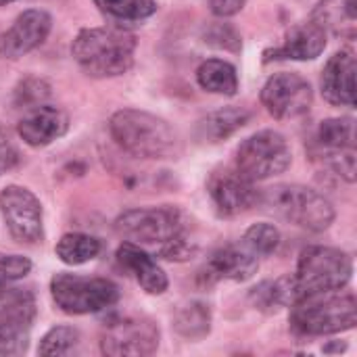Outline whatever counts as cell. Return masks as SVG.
Returning a JSON list of instances; mask_svg holds the SVG:
<instances>
[{
	"label": "cell",
	"instance_id": "obj_33",
	"mask_svg": "<svg viewBox=\"0 0 357 357\" xmlns=\"http://www.w3.org/2000/svg\"><path fill=\"white\" fill-rule=\"evenodd\" d=\"M13 2H19V0H0V6H6V4H13Z\"/></svg>",
	"mask_w": 357,
	"mask_h": 357
},
{
	"label": "cell",
	"instance_id": "obj_8",
	"mask_svg": "<svg viewBox=\"0 0 357 357\" xmlns=\"http://www.w3.org/2000/svg\"><path fill=\"white\" fill-rule=\"evenodd\" d=\"M291 146L287 138L274 130L249 136L236 151V169L251 182L278 176L291 165Z\"/></svg>",
	"mask_w": 357,
	"mask_h": 357
},
{
	"label": "cell",
	"instance_id": "obj_26",
	"mask_svg": "<svg viewBox=\"0 0 357 357\" xmlns=\"http://www.w3.org/2000/svg\"><path fill=\"white\" fill-rule=\"evenodd\" d=\"M98 10L119 23H136L157 10L155 0H92Z\"/></svg>",
	"mask_w": 357,
	"mask_h": 357
},
{
	"label": "cell",
	"instance_id": "obj_10",
	"mask_svg": "<svg viewBox=\"0 0 357 357\" xmlns=\"http://www.w3.org/2000/svg\"><path fill=\"white\" fill-rule=\"evenodd\" d=\"M316 149L326 165L345 182H356V121L351 117L326 119L316 132Z\"/></svg>",
	"mask_w": 357,
	"mask_h": 357
},
{
	"label": "cell",
	"instance_id": "obj_18",
	"mask_svg": "<svg viewBox=\"0 0 357 357\" xmlns=\"http://www.w3.org/2000/svg\"><path fill=\"white\" fill-rule=\"evenodd\" d=\"M117 261L126 272H130L136 278V282L149 295H163L167 291V274L136 243H121L117 249Z\"/></svg>",
	"mask_w": 357,
	"mask_h": 357
},
{
	"label": "cell",
	"instance_id": "obj_28",
	"mask_svg": "<svg viewBox=\"0 0 357 357\" xmlns=\"http://www.w3.org/2000/svg\"><path fill=\"white\" fill-rule=\"evenodd\" d=\"M243 243L261 259V257H268L272 255L278 245H280V232L276 226L268 224V222H261V224H253L245 236H243Z\"/></svg>",
	"mask_w": 357,
	"mask_h": 357
},
{
	"label": "cell",
	"instance_id": "obj_15",
	"mask_svg": "<svg viewBox=\"0 0 357 357\" xmlns=\"http://www.w3.org/2000/svg\"><path fill=\"white\" fill-rule=\"evenodd\" d=\"M257 270H259V257L241 241L238 245H228V247L218 249L205 264L201 278L207 284L218 282V280L245 282L253 278Z\"/></svg>",
	"mask_w": 357,
	"mask_h": 357
},
{
	"label": "cell",
	"instance_id": "obj_29",
	"mask_svg": "<svg viewBox=\"0 0 357 357\" xmlns=\"http://www.w3.org/2000/svg\"><path fill=\"white\" fill-rule=\"evenodd\" d=\"M27 328L0 324V356H21L27 349Z\"/></svg>",
	"mask_w": 357,
	"mask_h": 357
},
{
	"label": "cell",
	"instance_id": "obj_14",
	"mask_svg": "<svg viewBox=\"0 0 357 357\" xmlns=\"http://www.w3.org/2000/svg\"><path fill=\"white\" fill-rule=\"evenodd\" d=\"M52 19L46 10L29 8L23 10L15 23L0 38V54L6 59H21L48 38Z\"/></svg>",
	"mask_w": 357,
	"mask_h": 357
},
{
	"label": "cell",
	"instance_id": "obj_13",
	"mask_svg": "<svg viewBox=\"0 0 357 357\" xmlns=\"http://www.w3.org/2000/svg\"><path fill=\"white\" fill-rule=\"evenodd\" d=\"M211 203L215 211L224 218H234L247 213L259 205L261 192L255 188V182L245 178L236 167L215 172L207 184Z\"/></svg>",
	"mask_w": 357,
	"mask_h": 357
},
{
	"label": "cell",
	"instance_id": "obj_5",
	"mask_svg": "<svg viewBox=\"0 0 357 357\" xmlns=\"http://www.w3.org/2000/svg\"><path fill=\"white\" fill-rule=\"evenodd\" d=\"M259 203L278 220L310 232H324L335 222L333 203L310 186L278 184L261 192Z\"/></svg>",
	"mask_w": 357,
	"mask_h": 357
},
{
	"label": "cell",
	"instance_id": "obj_16",
	"mask_svg": "<svg viewBox=\"0 0 357 357\" xmlns=\"http://www.w3.org/2000/svg\"><path fill=\"white\" fill-rule=\"evenodd\" d=\"M356 54L345 48L335 52L322 71V94L331 105L356 107Z\"/></svg>",
	"mask_w": 357,
	"mask_h": 357
},
{
	"label": "cell",
	"instance_id": "obj_31",
	"mask_svg": "<svg viewBox=\"0 0 357 357\" xmlns=\"http://www.w3.org/2000/svg\"><path fill=\"white\" fill-rule=\"evenodd\" d=\"M17 151L13 146V142L8 140V136L0 130V176L6 174L8 169H13L17 165Z\"/></svg>",
	"mask_w": 357,
	"mask_h": 357
},
{
	"label": "cell",
	"instance_id": "obj_9",
	"mask_svg": "<svg viewBox=\"0 0 357 357\" xmlns=\"http://www.w3.org/2000/svg\"><path fill=\"white\" fill-rule=\"evenodd\" d=\"M159 347V328L149 318H119L100 335V351L111 357L153 356Z\"/></svg>",
	"mask_w": 357,
	"mask_h": 357
},
{
	"label": "cell",
	"instance_id": "obj_3",
	"mask_svg": "<svg viewBox=\"0 0 357 357\" xmlns=\"http://www.w3.org/2000/svg\"><path fill=\"white\" fill-rule=\"evenodd\" d=\"M136 44V36L123 27H90L75 36L71 54L90 77H115L132 67Z\"/></svg>",
	"mask_w": 357,
	"mask_h": 357
},
{
	"label": "cell",
	"instance_id": "obj_23",
	"mask_svg": "<svg viewBox=\"0 0 357 357\" xmlns=\"http://www.w3.org/2000/svg\"><path fill=\"white\" fill-rule=\"evenodd\" d=\"M197 82L203 90L224 96H234L238 90V75L234 65L222 59H209L199 65Z\"/></svg>",
	"mask_w": 357,
	"mask_h": 357
},
{
	"label": "cell",
	"instance_id": "obj_30",
	"mask_svg": "<svg viewBox=\"0 0 357 357\" xmlns=\"http://www.w3.org/2000/svg\"><path fill=\"white\" fill-rule=\"evenodd\" d=\"M31 270V261L23 255H4L0 253V287L13 284L27 276Z\"/></svg>",
	"mask_w": 357,
	"mask_h": 357
},
{
	"label": "cell",
	"instance_id": "obj_1",
	"mask_svg": "<svg viewBox=\"0 0 357 357\" xmlns=\"http://www.w3.org/2000/svg\"><path fill=\"white\" fill-rule=\"evenodd\" d=\"M354 261L333 247H307L297 264V272L268 282V293L276 307H293L305 299L341 291L349 284Z\"/></svg>",
	"mask_w": 357,
	"mask_h": 357
},
{
	"label": "cell",
	"instance_id": "obj_17",
	"mask_svg": "<svg viewBox=\"0 0 357 357\" xmlns=\"http://www.w3.org/2000/svg\"><path fill=\"white\" fill-rule=\"evenodd\" d=\"M69 130V117L63 109L50 105H38L17 123V132L25 144L33 149L48 146Z\"/></svg>",
	"mask_w": 357,
	"mask_h": 357
},
{
	"label": "cell",
	"instance_id": "obj_4",
	"mask_svg": "<svg viewBox=\"0 0 357 357\" xmlns=\"http://www.w3.org/2000/svg\"><path fill=\"white\" fill-rule=\"evenodd\" d=\"M109 130L113 140L134 157L169 159L180 151V140L174 128L165 119L146 111L121 109L111 117Z\"/></svg>",
	"mask_w": 357,
	"mask_h": 357
},
{
	"label": "cell",
	"instance_id": "obj_27",
	"mask_svg": "<svg viewBox=\"0 0 357 357\" xmlns=\"http://www.w3.org/2000/svg\"><path fill=\"white\" fill-rule=\"evenodd\" d=\"M79 345V333L69 326H56L44 335L40 341L38 354L40 356H71L77 351Z\"/></svg>",
	"mask_w": 357,
	"mask_h": 357
},
{
	"label": "cell",
	"instance_id": "obj_21",
	"mask_svg": "<svg viewBox=\"0 0 357 357\" xmlns=\"http://www.w3.org/2000/svg\"><path fill=\"white\" fill-rule=\"evenodd\" d=\"M36 318V297L29 289L0 287V324L29 328Z\"/></svg>",
	"mask_w": 357,
	"mask_h": 357
},
{
	"label": "cell",
	"instance_id": "obj_6",
	"mask_svg": "<svg viewBox=\"0 0 357 357\" xmlns=\"http://www.w3.org/2000/svg\"><path fill=\"white\" fill-rule=\"evenodd\" d=\"M357 324V303L351 293L339 297H312L293 305L291 328L303 337H324L351 331Z\"/></svg>",
	"mask_w": 357,
	"mask_h": 357
},
{
	"label": "cell",
	"instance_id": "obj_7",
	"mask_svg": "<svg viewBox=\"0 0 357 357\" xmlns=\"http://www.w3.org/2000/svg\"><path fill=\"white\" fill-rule=\"evenodd\" d=\"M50 295L56 307L69 316L96 314L119 299V289L107 278L56 274L50 280Z\"/></svg>",
	"mask_w": 357,
	"mask_h": 357
},
{
	"label": "cell",
	"instance_id": "obj_22",
	"mask_svg": "<svg viewBox=\"0 0 357 357\" xmlns=\"http://www.w3.org/2000/svg\"><path fill=\"white\" fill-rule=\"evenodd\" d=\"M247 121H249V111L238 109V107H226L201 119L197 134L205 142H220L232 136L236 130H241Z\"/></svg>",
	"mask_w": 357,
	"mask_h": 357
},
{
	"label": "cell",
	"instance_id": "obj_25",
	"mask_svg": "<svg viewBox=\"0 0 357 357\" xmlns=\"http://www.w3.org/2000/svg\"><path fill=\"white\" fill-rule=\"evenodd\" d=\"M100 249L102 247L96 236L82 234V232L65 234L54 247L56 257L67 266H82L86 261H92L94 257H98Z\"/></svg>",
	"mask_w": 357,
	"mask_h": 357
},
{
	"label": "cell",
	"instance_id": "obj_20",
	"mask_svg": "<svg viewBox=\"0 0 357 357\" xmlns=\"http://www.w3.org/2000/svg\"><path fill=\"white\" fill-rule=\"evenodd\" d=\"M312 21L326 33L354 40L357 33L356 0H320L312 13Z\"/></svg>",
	"mask_w": 357,
	"mask_h": 357
},
{
	"label": "cell",
	"instance_id": "obj_32",
	"mask_svg": "<svg viewBox=\"0 0 357 357\" xmlns=\"http://www.w3.org/2000/svg\"><path fill=\"white\" fill-rule=\"evenodd\" d=\"M209 2H211V10L218 17H232L243 10L247 0H209Z\"/></svg>",
	"mask_w": 357,
	"mask_h": 357
},
{
	"label": "cell",
	"instance_id": "obj_19",
	"mask_svg": "<svg viewBox=\"0 0 357 357\" xmlns=\"http://www.w3.org/2000/svg\"><path fill=\"white\" fill-rule=\"evenodd\" d=\"M324 48H326V31L314 21H310L291 29V33L280 46L266 52V61H280V59L312 61L320 56Z\"/></svg>",
	"mask_w": 357,
	"mask_h": 357
},
{
	"label": "cell",
	"instance_id": "obj_11",
	"mask_svg": "<svg viewBox=\"0 0 357 357\" xmlns=\"http://www.w3.org/2000/svg\"><path fill=\"white\" fill-rule=\"evenodd\" d=\"M0 213L17 243L36 245L42 241V205L31 190L15 184L6 186L0 192Z\"/></svg>",
	"mask_w": 357,
	"mask_h": 357
},
{
	"label": "cell",
	"instance_id": "obj_24",
	"mask_svg": "<svg viewBox=\"0 0 357 357\" xmlns=\"http://www.w3.org/2000/svg\"><path fill=\"white\" fill-rule=\"evenodd\" d=\"M174 328L186 339H203L211 331V310L203 301H186L174 312Z\"/></svg>",
	"mask_w": 357,
	"mask_h": 357
},
{
	"label": "cell",
	"instance_id": "obj_2",
	"mask_svg": "<svg viewBox=\"0 0 357 357\" xmlns=\"http://www.w3.org/2000/svg\"><path fill=\"white\" fill-rule=\"evenodd\" d=\"M115 230L138 245H155L169 261L188 259L197 245L188 238V218L178 207H144L121 213L115 220Z\"/></svg>",
	"mask_w": 357,
	"mask_h": 357
},
{
	"label": "cell",
	"instance_id": "obj_12",
	"mask_svg": "<svg viewBox=\"0 0 357 357\" xmlns=\"http://www.w3.org/2000/svg\"><path fill=\"white\" fill-rule=\"evenodd\" d=\"M261 102L272 117L295 119L312 109L314 90L310 82L297 73H276L266 82Z\"/></svg>",
	"mask_w": 357,
	"mask_h": 357
}]
</instances>
